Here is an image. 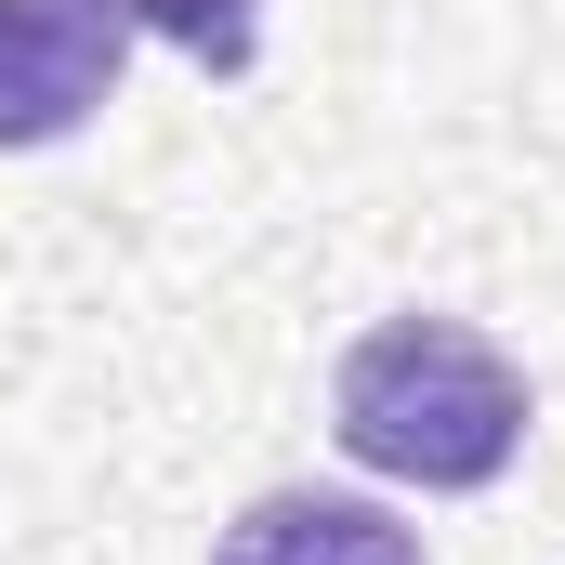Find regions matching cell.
Returning a JSON list of instances; mask_svg holds the SVG:
<instances>
[{
  "label": "cell",
  "mask_w": 565,
  "mask_h": 565,
  "mask_svg": "<svg viewBox=\"0 0 565 565\" xmlns=\"http://www.w3.org/2000/svg\"><path fill=\"white\" fill-rule=\"evenodd\" d=\"M145 40H171L198 79H250L264 66V0H132Z\"/></svg>",
  "instance_id": "4"
},
{
  "label": "cell",
  "mask_w": 565,
  "mask_h": 565,
  "mask_svg": "<svg viewBox=\"0 0 565 565\" xmlns=\"http://www.w3.org/2000/svg\"><path fill=\"white\" fill-rule=\"evenodd\" d=\"M526 422H540L526 369L487 329H460V316H382V329H355L342 342V382H329V434L382 487H434V500L500 487L513 447H526Z\"/></svg>",
  "instance_id": "1"
},
{
  "label": "cell",
  "mask_w": 565,
  "mask_h": 565,
  "mask_svg": "<svg viewBox=\"0 0 565 565\" xmlns=\"http://www.w3.org/2000/svg\"><path fill=\"white\" fill-rule=\"evenodd\" d=\"M132 40V0H0V158L93 132Z\"/></svg>",
  "instance_id": "2"
},
{
  "label": "cell",
  "mask_w": 565,
  "mask_h": 565,
  "mask_svg": "<svg viewBox=\"0 0 565 565\" xmlns=\"http://www.w3.org/2000/svg\"><path fill=\"white\" fill-rule=\"evenodd\" d=\"M211 565H422V526H395L355 487H264L211 540Z\"/></svg>",
  "instance_id": "3"
}]
</instances>
